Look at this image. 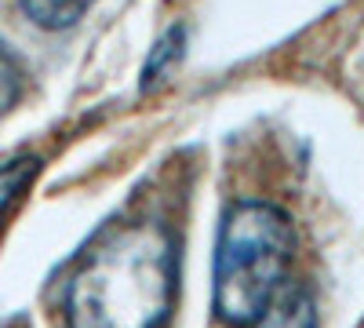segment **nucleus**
Segmentation results:
<instances>
[{
  "label": "nucleus",
  "instance_id": "4",
  "mask_svg": "<svg viewBox=\"0 0 364 328\" xmlns=\"http://www.w3.org/2000/svg\"><path fill=\"white\" fill-rule=\"evenodd\" d=\"M18 8L33 26L58 33V29H70L87 15L91 0H18Z\"/></svg>",
  "mask_w": 364,
  "mask_h": 328
},
{
  "label": "nucleus",
  "instance_id": "5",
  "mask_svg": "<svg viewBox=\"0 0 364 328\" xmlns=\"http://www.w3.org/2000/svg\"><path fill=\"white\" fill-rule=\"evenodd\" d=\"M182 44H186V29L182 26H171L168 33L149 48V58L142 66V92H154V88L175 70V63L182 58Z\"/></svg>",
  "mask_w": 364,
  "mask_h": 328
},
{
  "label": "nucleus",
  "instance_id": "2",
  "mask_svg": "<svg viewBox=\"0 0 364 328\" xmlns=\"http://www.w3.org/2000/svg\"><path fill=\"white\" fill-rule=\"evenodd\" d=\"M295 230L269 201L233 204L215 241V314L230 328H252L273 292L284 285Z\"/></svg>",
  "mask_w": 364,
  "mask_h": 328
},
{
  "label": "nucleus",
  "instance_id": "7",
  "mask_svg": "<svg viewBox=\"0 0 364 328\" xmlns=\"http://www.w3.org/2000/svg\"><path fill=\"white\" fill-rule=\"evenodd\" d=\"M18 92H22V73H18V66L11 63V55L0 48V113H8V110L15 106Z\"/></svg>",
  "mask_w": 364,
  "mask_h": 328
},
{
  "label": "nucleus",
  "instance_id": "1",
  "mask_svg": "<svg viewBox=\"0 0 364 328\" xmlns=\"http://www.w3.org/2000/svg\"><path fill=\"white\" fill-rule=\"evenodd\" d=\"M175 300V245L161 223L102 233L66 285L70 328H161Z\"/></svg>",
  "mask_w": 364,
  "mask_h": 328
},
{
  "label": "nucleus",
  "instance_id": "3",
  "mask_svg": "<svg viewBox=\"0 0 364 328\" xmlns=\"http://www.w3.org/2000/svg\"><path fill=\"white\" fill-rule=\"evenodd\" d=\"M252 328H317V300L310 285L284 281Z\"/></svg>",
  "mask_w": 364,
  "mask_h": 328
},
{
  "label": "nucleus",
  "instance_id": "6",
  "mask_svg": "<svg viewBox=\"0 0 364 328\" xmlns=\"http://www.w3.org/2000/svg\"><path fill=\"white\" fill-rule=\"evenodd\" d=\"M41 171V161L37 157H11L0 164V226H4V219L11 216V208L22 201V194L29 190V183H33V175Z\"/></svg>",
  "mask_w": 364,
  "mask_h": 328
}]
</instances>
